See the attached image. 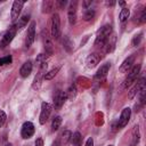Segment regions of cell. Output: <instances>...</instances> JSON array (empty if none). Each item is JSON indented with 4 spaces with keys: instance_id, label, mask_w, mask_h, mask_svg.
<instances>
[{
    "instance_id": "6da1fadb",
    "label": "cell",
    "mask_w": 146,
    "mask_h": 146,
    "mask_svg": "<svg viewBox=\"0 0 146 146\" xmlns=\"http://www.w3.org/2000/svg\"><path fill=\"white\" fill-rule=\"evenodd\" d=\"M111 34H112V25L107 24V25H104L103 27H100L98 33H97L96 40H95V46L103 48L105 42H106V40L108 39V36Z\"/></svg>"
},
{
    "instance_id": "7a4b0ae2",
    "label": "cell",
    "mask_w": 146,
    "mask_h": 146,
    "mask_svg": "<svg viewBox=\"0 0 146 146\" xmlns=\"http://www.w3.org/2000/svg\"><path fill=\"white\" fill-rule=\"evenodd\" d=\"M16 33H17V30H16V27H15L14 25H11L8 30L3 31V32L0 34V48H1V49L6 48V47L13 41L14 36L16 35Z\"/></svg>"
},
{
    "instance_id": "3957f363",
    "label": "cell",
    "mask_w": 146,
    "mask_h": 146,
    "mask_svg": "<svg viewBox=\"0 0 146 146\" xmlns=\"http://www.w3.org/2000/svg\"><path fill=\"white\" fill-rule=\"evenodd\" d=\"M140 67H141L140 64H137V65H133L130 68V71L128 72L127 78L124 79V81L122 83V88H128L132 82H135V80L137 79V76H138V74L140 72Z\"/></svg>"
},
{
    "instance_id": "277c9868",
    "label": "cell",
    "mask_w": 146,
    "mask_h": 146,
    "mask_svg": "<svg viewBox=\"0 0 146 146\" xmlns=\"http://www.w3.org/2000/svg\"><path fill=\"white\" fill-rule=\"evenodd\" d=\"M51 38L55 40H58L60 36V19L58 14H52L51 16V29H50Z\"/></svg>"
},
{
    "instance_id": "5b68a950",
    "label": "cell",
    "mask_w": 146,
    "mask_h": 146,
    "mask_svg": "<svg viewBox=\"0 0 146 146\" xmlns=\"http://www.w3.org/2000/svg\"><path fill=\"white\" fill-rule=\"evenodd\" d=\"M41 38H42V42H43V48L46 50V55L47 56H51L54 54V46H52L51 38H50V35H49L47 30L42 31Z\"/></svg>"
},
{
    "instance_id": "8992f818",
    "label": "cell",
    "mask_w": 146,
    "mask_h": 146,
    "mask_svg": "<svg viewBox=\"0 0 146 146\" xmlns=\"http://www.w3.org/2000/svg\"><path fill=\"white\" fill-rule=\"evenodd\" d=\"M46 73H47V62L43 63V64L39 67V71H38V73H36L35 76H34V80H33V83H32V88H33L34 90H38V89L40 88L41 81H42V79H43V76H44Z\"/></svg>"
},
{
    "instance_id": "52a82bcc",
    "label": "cell",
    "mask_w": 146,
    "mask_h": 146,
    "mask_svg": "<svg viewBox=\"0 0 146 146\" xmlns=\"http://www.w3.org/2000/svg\"><path fill=\"white\" fill-rule=\"evenodd\" d=\"M51 110H52L51 104L46 103V102H43L41 104V113H40V116H39L40 124H44L48 121V119L50 116V113H51Z\"/></svg>"
},
{
    "instance_id": "ba28073f",
    "label": "cell",
    "mask_w": 146,
    "mask_h": 146,
    "mask_svg": "<svg viewBox=\"0 0 146 146\" xmlns=\"http://www.w3.org/2000/svg\"><path fill=\"white\" fill-rule=\"evenodd\" d=\"M34 131H35L34 124H33L32 122L27 121V122H24L23 125H22L21 136H22V138H24V139H29V138H31V137L34 135Z\"/></svg>"
},
{
    "instance_id": "9c48e42d",
    "label": "cell",
    "mask_w": 146,
    "mask_h": 146,
    "mask_svg": "<svg viewBox=\"0 0 146 146\" xmlns=\"http://www.w3.org/2000/svg\"><path fill=\"white\" fill-rule=\"evenodd\" d=\"M76 10H78V1H71L68 5V10H67L68 23L71 25H74L76 22Z\"/></svg>"
},
{
    "instance_id": "30bf717a",
    "label": "cell",
    "mask_w": 146,
    "mask_h": 146,
    "mask_svg": "<svg viewBox=\"0 0 146 146\" xmlns=\"http://www.w3.org/2000/svg\"><path fill=\"white\" fill-rule=\"evenodd\" d=\"M130 115H131V110L129 107H125L122 110L121 112V115L119 117V121H117V128L121 129L123 127H125L130 120Z\"/></svg>"
},
{
    "instance_id": "8fae6325",
    "label": "cell",
    "mask_w": 146,
    "mask_h": 146,
    "mask_svg": "<svg viewBox=\"0 0 146 146\" xmlns=\"http://www.w3.org/2000/svg\"><path fill=\"white\" fill-rule=\"evenodd\" d=\"M35 39V22H31L29 27H27V33H26V39H25V46L29 48Z\"/></svg>"
},
{
    "instance_id": "7c38bea8",
    "label": "cell",
    "mask_w": 146,
    "mask_h": 146,
    "mask_svg": "<svg viewBox=\"0 0 146 146\" xmlns=\"http://www.w3.org/2000/svg\"><path fill=\"white\" fill-rule=\"evenodd\" d=\"M24 3H25L24 1H14L13 2L11 11H10V18H11L13 22H15L18 18V16H19V14H21V11L23 9Z\"/></svg>"
},
{
    "instance_id": "4fadbf2b",
    "label": "cell",
    "mask_w": 146,
    "mask_h": 146,
    "mask_svg": "<svg viewBox=\"0 0 146 146\" xmlns=\"http://www.w3.org/2000/svg\"><path fill=\"white\" fill-rule=\"evenodd\" d=\"M66 99H67V98H66L65 91L57 90L56 94L54 95V107H55L56 110H59V108L64 105V103H65Z\"/></svg>"
},
{
    "instance_id": "5bb4252c",
    "label": "cell",
    "mask_w": 146,
    "mask_h": 146,
    "mask_svg": "<svg viewBox=\"0 0 146 146\" xmlns=\"http://www.w3.org/2000/svg\"><path fill=\"white\" fill-rule=\"evenodd\" d=\"M115 43H116V35L114 34V33H112L110 36H108V39L106 40V42H105V44H104V49H105V52L106 54H110V52H112L113 50H114V48H115Z\"/></svg>"
},
{
    "instance_id": "9a60e30c",
    "label": "cell",
    "mask_w": 146,
    "mask_h": 146,
    "mask_svg": "<svg viewBox=\"0 0 146 146\" xmlns=\"http://www.w3.org/2000/svg\"><path fill=\"white\" fill-rule=\"evenodd\" d=\"M145 87V78H141L139 81H137V83L130 89V91H129V94H128V98L129 99H132L138 92H139V90L141 89V88H144Z\"/></svg>"
},
{
    "instance_id": "2e32d148",
    "label": "cell",
    "mask_w": 146,
    "mask_h": 146,
    "mask_svg": "<svg viewBox=\"0 0 146 146\" xmlns=\"http://www.w3.org/2000/svg\"><path fill=\"white\" fill-rule=\"evenodd\" d=\"M99 60H100V56H99L98 54H96V52L90 54V55L87 57V59H86L87 67H88V68H94L95 66H97V64L99 63Z\"/></svg>"
},
{
    "instance_id": "e0dca14e",
    "label": "cell",
    "mask_w": 146,
    "mask_h": 146,
    "mask_svg": "<svg viewBox=\"0 0 146 146\" xmlns=\"http://www.w3.org/2000/svg\"><path fill=\"white\" fill-rule=\"evenodd\" d=\"M133 60H135V56H133V55H132V56H129L128 58H125V59L123 60V63L121 64V66H120L119 71H120V72H122V73H124V72H129V71H130V68L132 67Z\"/></svg>"
},
{
    "instance_id": "ac0fdd59",
    "label": "cell",
    "mask_w": 146,
    "mask_h": 146,
    "mask_svg": "<svg viewBox=\"0 0 146 146\" xmlns=\"http://www.w3.org/2000/svg\"><path fill=\"white\" fill-rule=\"evenodd\" d=\"M32 68H33V64H32V62H31V60L25 62V63L22 65L21 70H19V74H21V76H22V78H27V76L31 74V72H32Z\"/></svg>"
},
{
    "instance_id": "d6986e66",
    "label": "cell",
    "mask_w": 146,
    "mask_h": 146,
    "mask_svg": "<svg viewBox=\"0 0 146 146\" xmlns=\"http://www.w3.org/2000/svg\"><path fill=\"white\" fill-rule=\"evenodd\" d=\"M110 67H111V64H110V63L103 64V65L100 66V68L97 71V73L95 74V79H96V80H102V79H104V78L107 75V73H108Z\"/></svg>"
},
{
    "instance_id": "ffe728a7",
    "label": "cell",
    "mask_w": 146,
    "mask_h": 146,
    "mask_svg": "<svg viewBox=\"0 0 146 146\" xmlns=\"http://www.w3.org/2000/svg\"><path fill=\"white\" fill-rule=\"evenodd\" d=\"M30 21V14H25V15H23L21 18H18V21L15 23V24H13L15 27H16V30L17 31H21L23 27H25L26 25H27V22Z\"/></svg>"
},
{
    "instance_id": "44dd1931",
    "label": "cell",
    "mask_w": 146,
    "mask_h": 146,
    "mask_svg": "<svg viewBox=\"0 0 146 146\" xmlns=\"http://www.w3.org/2000/svg\"><path fill=\"white\" fill-rule=\"evenodd\" d=\"M131 144L130 146H136L139 140H140V132H139V125H135L133 129H132V133H131Z\"/></svg>"
},
{
    "instance_id": "7402d4cb",
    "label": "cell",
    "mask_w": 146,
    "mask_h": 146,
    "mask_svg": "<svg viewBox=\"0 0 146 146\" xmlns=\"http://www.w3.org/2000/svg\"><path fill=\"white\" fill-rule=\"evenodd\" d=\"M54 6H55V2L51 1V0H44V1H42V3H41L42 13L43 14L51 13V10L54 9Z\"/></svg>"
},
{
    "instance_id": "603a6c76",
    "label": "cell",
    "mask_w": 146,
    "mask_h": 146,
    "mask_svg": "<svg viewBox=\"0 0 146 146\" xmlns=\"http://www.w3.org/2000/svg\"><path fill=\"white\" fill-rule=\"evenodd\" d=\"M71 144L73 145V146H81V144H82V136H81V133L80 132H74L72 136H71Z\"/></svg>"
},
{
    "instance_id": "cb8c5ba5",
    "label": "cell",
    "mask_w": 146,
    "mask_h": 146,
    "mask_svg": "<svg viewBox=\"0 0 146 146\" xmlns=\"http://www.w3.org/2000/svg\"><path fill=\"white\" fill-rule=\"evenodd\" d=\"M71 136H72V132L70 130H64L60 135V144L62 145H67L68 141L71 140Z\"/></svg>"
},
{
    "instance_id": "d4e9b609",
    "label": "cell",
    "mask_w": 146,
    "mask_h": 146,
    "mask_svg": "<svg viewBox=\"0 0 146 146\" xmlns=\"http://www.w3.org/2000/svg\"><path fill=\"white\" fill-rule=\"evenodd\" d=\"M76 87H75V84H71L68 88H67V90L65 91V94H66V98H68V99H73V98H75V96H76Z\"/></svg>"
},
{
    "instance_id": "484cf974",
    "label": "cell",
    "mask_w": 146,
    "mask_h": 146,
    "mask_svg": "<svg viewBox=\"0 0 146 146\" xmlns=\"http://www.w3.org/2000/svg\"><path fill=\"white\" fill-rule=\"evenodd\" d=\"M63 47L67 52H71L73 50V42L66 35H64V38H63Z\"/></svg>"
},
{
    "instance_id": "4316f807",
    "label": "cell",
    "mask_w": 146,
    "mask_h": 146,
    "mask_svg": "<svg viewBox=\"0 0 146 146\" xmlns=\"http://www.w3.org/2000/svg\"><path fill=\"white\" fill-rule=\"evenodd\" d=\"M60 124H62V117H60V116L54 117V120H52V122H51V130H52V131H57V130L59 129Z\"/></svg>"
},
{
    "instance_id": "83f0119b",
    "label": "cell",
    "mask_w": 146,
    "mask_h": 146,
    "mask_svg": "<svg viewBox=\"0 0 146 146\" xmlns=\"http://www.w3.org/2000/svg\"><path fill=\"white\" fill-rule=\"evenodd\" d=\"M129 15H130V10H129L128 8H122V10L120 11V15H119L120 21H121L122 23L125 22V21L129 18Z\"/></svg>"
},
{
    "instance_id": "f1b7e54d",
    "label": "cell",
    "mask_w": 146,
    "mask_h": 146,
    "mask_svg": "<svg viewBox=\"0 0 146 146\" xmlns=\"http://www.w3.org/2000/svg\"><path fill=\"white\" fill-rule=\"evenodd\" d=\"M58 71H59V67H55V68L50 70L49 72H47V73L44 74L43 79H44V80H51L52 78H55V76H56V74L58 73Z\"/></svg>"
},
{
    "instance_id": "f546056e",
    "label": "cell",
    "mask_w": 146,
    "mask_h": 146,
    "mask_svg": "<svg viewBox=\"0 0 146 146\" xmlns=\"http://www.w3.org/2000/svg\"><path fill=\"white\" fill-rule=\"evenodd\" d=\"M94 17H95V10H94V9H87V10L84 11V14H83V19H84L86 22L91 21Z\"/></svg>"
},
{
    "instance_id": "4dcf8cb0",
    "label": "cell",
    "mask_w": 146,
    "mask_h": 146,
    "mask_svg": "<svg viewBox=\"0 0 146 146\" xmlns=\"http://www.w3.org/2000/svg\"><path fill=\"white\" fill-rule=\"evenodd\" d=\"M47 62V55H44V54H40L38 57H36V59H35V65H38L39 67L43 64V63H46Z\"/></svg>"
},
{
    "instance_id": "1f68e13d",
    "label": "cell",
    "mask_w": 146,
    "mask_h": 146,
    "mask_svg": "<svg viewBox=\"0 0 146 146\" xmlns=\"http://www.w3.org/2000/svg\"><path fill=\"white\" fill-rule=\"evenodd\" d=\"M13 62V58L10 55L8 56H5V57H1L0 58V66H3V65H7V64H10Z\"/></svg>"
},
{
    "instance_id": "d6a6232c",
    "label": "cell",
    "mask_w": 146,
    "mask_h": 146,
    "mask_svg": "<svg viewBox=\"0 0 146 146\" xmlns=\"http://www.w3.org/2000/svg\"><path fill=\"white\" fill-rule=\"evenodd\" d=\"M141 39H143V33H139L138 35H135V36H133V39H132V44H133L135 47L139 46V43H140Z\"/></svg>"
},
{
    "instance_id": "836d02e7",
    "label": "cell",
    "mask_w": 146,
    "mask_h": 146,
    "mask_svg": "<svg viewBox=\"0 0 146 146\" xmlns=\"http://www.w3.org/2000/svg\"><path fill=\"white\" fill-rule=\"evenodd\" d=\"M6 119H7V115L3 111H0V128L3 125V123L6 122Z\"/></svg>"
},
{
    "instance_id": "e575fe53",
    "label": "cell",
    "mask_w": 146,
    "mask_h": 146,
    "mask_svg": "<svg viewBox=\"0 0 146 146\" xmlns=\"http://www.w3.org/2000/svg\"><path fill=\"white\" fill-rule=\"evenodd\" d=\"M139 18H140V19H139L140 23H145V22H146V9H143V10H141Z\"/></svg>"
},
{
    "instance_id": "d590c367",
    "label": "cell",
    "mask_w": 146,
    "mask_h": 146,
    "mask_svg": "<svg viewBox=\"0 0 146 146\" xmlns=\"http://www.w3.org/2000/svg\"><path fill=\"white\" fill-rule=\"evenodd\" d=\"M55 5H57V6H58V8H62V9H63V8L67 5V1H66V0H58Z\"/></svg>"
},
{
    "instance_id": "8d00e7d4",
    "label": "cell",
    "mask_w": 146,
    "mask_h": 146,
    "mask_svg": "<svg viewBox=\"0 0 146 146\" xmlns=\"http://www.w3.org/2000/svg\"><path fill=\"white\" fill-rule=\"evenodd\" d=\"M34 146H43V140L41 138H38L34 143Z\"/></svg>"
},
{
    "instance_id": "74e56055",
    "label": "cell",
    "mask_w": 146,
    "mask_h": 146,
    "mask_svg": "<svg viewBox=\"0 0 146 146\" xmlns=\"http://www.w3.org/2000/svg\"><path fill=\"white\" fill-rule=\"evenodd\" d=\"M86 146H94V139H92L91 137L87 139V141H86Z\"/></svg>"
},
{
    "instance_id": "f35d334b",
    "label": "cell",
    "mask_w": 146,
    "mask_h": 146,
    "mask_svg": "<svg viewBox=\"0 0 146 146\" xmlns=\"http://www.w3.org/2000/svg\"><path fill=\"white\" fill-rule=\"evenodd\" d=\"M51 146H62V144H60V141H59L58 139H56V140L51 144Z\"/></svg>"
},
{
    "instance_id": "ab89813d",
    "label": "cell",
    "mask_w": 146,
    "mask_h": 146,
    "mask_svg": "<svg viewBox=\"0 0 146 146\" xmlns=\"http://www.w3.org/2000/svg\"><path fill=\"white\" fill-rule=\"evenodd\" d=\"M106 5H107V6H114V5H115V1H107Z\"/></svg>"
},
{
    "instance_id": "60d3db41",
    "label": "cell",
    "mask_w": 146,
    "mask_h": 146,
    "mask_svg": "<svg viewBox=\"0 0 146 146\" xmlns=\"http://www.w3.org/2000/svg\"><path fill=\"white\" fill-rule=\"evenodd\" d=\"M89 5H91V1H84L83 2V6H86V7H88Z\"/></svg>"
},
{
    "instance_id": "b9f144b4",
    "label": "cell",
    "mask_w": 146,
    "mask_h": 146,
    "mask_svg": "<svg viewBox=\"0 0 146 146\" xmlns=\"http://www.w3.org/2000/svg\"><path fill=\"white\" fill-rule=\"evenodd\" d=\"M119 5H120V6H124L125 2H124V1H119Z\"/></svg>"
},
{
    "instance_id": "7bdbcfd3",
    "label": "cell",
    "mask_w": 146,
    "mask_h": 146,
    "mask_svg": "<svg viewBox=\"0 0 146 146\" xmlns=\"http://www.w3.org/2000/svg\"><path fill=\"white\" fill-rule=\"evenodd\" d=\"M5 146H13V145H11V144H10V143H9V144H6V145H5Z\"/></svg>"
},
{
    "instance_id": "ee69618b",
    "label": "cell",
    "mask_w": 146,
    "mask_h": 146,
    "mask_svg": "<svg viewBox=\"0 0 146 146\" xmlns=\"http://www.w3.org/2000/svg\"><path fill=\"white\" fill-rule=\"evenodd\" d=\"M108 146H113V145H108Z\"/></svg>"
}]
</instances>
